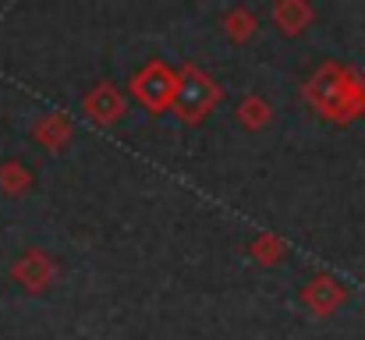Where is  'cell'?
<instances>
[{"mask_svg":"<svg viewBox=\"0 0 365 340\" xmlns=\"http://www.w3.org/2000/svg\"><path fill=\"white\" fill-rule=\"evenodd\" d=\"M217 96H220V89L202 75V71H195V68H185V75L178 78V89H174V110L181 113L185 120H202L206 110L217 103Z\"/></svg>","mask_w":365,"mask_h":340,"instance_id":"6da1fadb","label":"cell"},{"mask_svg":"<svg viewBox=\"0 0 365 340\" xmlns=\"http://www.w3.org/2000/svg\"><path fill=\"white\" fill-rule=\"evenodd\" d=\"M131 89H135V96L145 103V107H153V110H163L170 100H174V89H178V78L163 68V64H149L135 82H131Z\"/></svg>","mask_w":365,"mask_h":340,"instance_id":"7a4b0ae2","label":"cell"},{"mask_svg":"<svg viewBox=\"0 0 365 340\" xmlns=\"http://www.w3.org/2000/svg\"><path fill=\"white\" fill-rule=\"evenodd\" d=\"M89 113H93L96 120H114V117L121 113V100L114 96V89L100 86V89L89 96Z\"/></svg>","mask_w":365,"mask_h":340,"instance_id":"3957f363","label":"cell"}]
</instances>
